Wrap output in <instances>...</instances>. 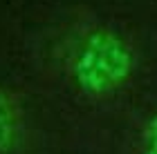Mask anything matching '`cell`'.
Segmentation results:
<instances>
[{"mask_svg":"<svg viewBox=\"0 0 157 154\" xmlns=\"http://www.w3.org/2000/svg\"><path fill=\"white\" fill-rule=\"evenodd\" d=\"M132 72V52L112 29H94L78 52L72 76L85 94H105L119 87Z\"/></svg>","mask_w":157,"mask_h":154,"instance_id":"cell-1","label":"cell"},{"mask_svg":"<svg viewBox=\"0 0 157 154\" xmlns=\"http://www.w3.org/2000/svg\"><path fill=\"white\" fill-rule=\"evenodd\" d=\"M18 138V114L16 105L7 92H0V154L9 152Z\"/></svg>","mask_w":157,"mask_h":154,"instance_id":"cell-2","label":"cell"},{"mask_svg":"<svg viewBox=\"0 0 157 154\" xmlns=\"http://www.w3.org/2000/svg\"><path fill=\"white\" fill-rule=\"evenodd\" d=\"M141 143H144V154H157V112L146 123L144 134H141Z\"/></svg>","mask_w":157,"mask_h":154,"instance_id":"cell-3","label":"cell"}]
</instances>
